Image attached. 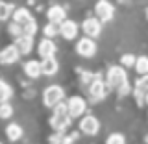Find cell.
Wrapping results in <instances>:
<instances>
[{"instance_id": "cell-8", "label": "cell", "mask_w": 148, "mask_h": 144, "mask_svg": "<svg viewBox=\"0 0 148 144\" xmlns=\"http://www.w3.org/2000/svg\"><path fill=\"white\" fill-rule=\"evenodd\" d=\"M80 131L83 135H96V133L100 131V122L96 117H92V115H87V117H83L80 120Z\"/></svg>"}, {"instance_id": "cell-6", "label": "cell", "mask_w": 148, "mask_h": 144, "mask_svg": "<svg viewBox=\"0 0 148 144\" xmlns=\"http://www.w3.org/2000/svg\"><path fill=\"white\" fill-rule=\"evenodd\" d=\"M67 109H69V115H71L72 118L83 117V113H85V109H87V102H85V98H82V96H71V98L67 100Z\"/></svg>"}, {"instance_id": "cell-2", "label": "cell", "mask_w": 148, "mask_h": 144, "mask_svg": "<svg viewBox=\"0 0 148 144\" xmlns=\"http://www.w3.org/2000/svg\"><path fill=\"white\" fill-rule=\"evenodd\" d=\"M52 117H50V126L54 128V131H59V133H65L69 129L72 122V117L69 115V109H67V102H59L58 105L52 109Z\"/></svg>"}, {"instance_id": "cell-28", "label": "cell", "mask_w": 148, "mask_h": 144, "mask_svg": "<svg viewBox=\"0 0 148 144\" xmlns=\"http://www.w3.org/2000/svg\"><path fill=\"white\" fill-rule=\"evenodd\" d=\"M135 55L133 54H124L122 57H120V63H122V67H126V68H130V67H133L135 65Z\"/></svg>"}, {"instance_id": "cell-25", "label": "cell", "mask_w": 148, "mask_h": 144, "mask_svg": "<svg viewBox=\"0 0 148 144\" xmlns=\"http://www.w3.org/2000/svg\"><path fill=\"white\" fill-rule=\"evenodd\" d=\"M98 76H100V74H95V72H82V78H80L82 87H83V89H87V87H89Z\"/></svg>"}, {"instance_id": "cell-14", "label": "cell", "mask_w": 148, "mask_h": 144, "mask_svg": "<svg viewBox=\"0 0 148 144\" xmlns=\"http://www.w3.org/2000/svg\"><path fill=\"white\" fill-rule=\"evenodd\" d=\"M37 52H39L41 57H50V55H56L58 46H56V43L52 41V37H43L39 46H37Z\"/></svg>"}, {"instance_id": "cell-12", "label": "cell", "mask_w": 148, "mask_h": 144, "mask_svg": "<svg viewBox=\"0 0 148 144\" xmlns=\"http://www.w3.org/2000/svg\"><path fill=\"white\" fill-rule=\"evenodd\" d=\"M133 94L139 104H145V96L148 94V74H141V78L133 85Z\"/></svg>"}, {"instance_id": "cell-3", "label": "cell", "mask_w": 148, "mask_h": 144, "mask_svg": "<svg viewBox=\"0 0 148 144\" xmlns=\"http://www.w3.org/2000/svg\"><path fill=\"white\" fill-rule=\"evenodd\" d=\"M87 94H89V100L92 102V104H96V102H100V100H104L106 96L109 94V91H111V85L108 83V80H104L102 76H98L95 81L91 83L89 87H87Z\"/></svg>"}, {"instance_id": "cell-24", "label": "cell", "mask_w": 148, "mask_h": 144, "mask_svg": "<svg viewBox=\"0 0 148 144\" xmlns=\"http://www.w3.org/2000/svg\"><path fill=\"white\" fill-rule=\"evenodd\" d=\"M13 117V105L9 102H2L0 104V118L2 120H8Z\"/></svg>"}, {"instance_id": "cell-5", "label": "cell", "mask_w": 148, "mask_h": 144, "mask_svg": "<svg viewBox=\"0 0 148 144\" xmlns=\"http://www.w3.org/2000/svg\"><path fill=\"white\" fill-rule=\"evenodd\" d=\"M76 54L82 55V57H92V55L96 54V43H95V39L89 37V35L82 37V39L76 43Z\"/></svg>"}, {"instance_id": "cell-15", "label": "cell", "mask_w": 148, "mask_h": 144, "mask_svg": "<svg viewBox=\"0 0 148 144\" xmlns=\"http://www.w3.org/2000/svg\"><path fill=\"white\" fill-rule=\"evenodd\" d=\"M41 68H43L45 76H56L58 70H59V63H58V59H56L54 55H50V57H43V61H41Z\"/></svg>"}, {"instance_id": "cell-11", "label": "cell", "mask_w": 148, "mask_h": 144, "mask_svg": "<svg viewBox=\"0 0 148 144\" xmlns=\"http://www.w3.org/2000/svg\"><path fill=\"white\" fill-rule=\"evenodd\" d=\"M78 30H80V26H78L74 20H69V18H65L61 24H59V35H61L63 39H67V41L76 39Z\"/></svg>"}, {"instance_id": "cell-21", "label": "cell", "mask_w": 148, "mask_h": 144, "mask_svg": "<svg viewBox=\"0 0 148 144\" xmlns=\"http://www.w3.org/2000/svg\"><path fill=\"white\" fill-rule=\"evenodd\" d=\"M135 70L137 74H148V57L146 55H139V57L135 59Z\"/></svg>"}, {"instance_id": "cell-27", "label": "cell", "mask_w": 148, "mask_h": 144, "mask_svg": "<svg viewBox=\"0 0 148 144\" xmlns=\"http://www.w3.org/2000/svg\"><path fill=\"white\" fill-rule=\"evenodd\" d=\"M8 31H9V35H11V37H18V35L24 33V31H22V24H18V22H15V20L8 26Z\"/></svg>"}, {"instance_id": "cell-4", "label": "cell", "mask_w": 148, "mask_h": 144, "mask_svg": "<svg viewBox=\"0 0 148 144\" xmlns=\"http://www.w3.org/2000/svg\"><path fill=\"white\" fill-rule=\"evenodd\" d=\"M63 98H65V91H63V87H59V85H50V87H46L45 92H43V104H45V107H48V109H54L59 102H63Z\"/></svg>"}, {"instance_id": "cell-9", "label": "cell", "mask_w": 148, "mask_h": 144, "mask_svg": "<svg viewBox=\"0 0 148 144\" xmlns=\"http://www.w3.org/2000/svg\"><path fill=\"white\" fill-rule=\"evenodd\" d=\"M82 30H83V33L85 35H89V37H98L102 33V20L98 17H89V18H85L83 20V24H82Z\"/></svg>"}, {"instance_id": "cell-1", "label": "cell", "mask_w": 148, "mask_h": 144, "mask_svg": "<svg viewBox=\"0 0 148 144\" xmlns=\"http://www.w3.org/2000/svg\"><path fill=\"white\" fill-rule=\"evenodd\" d=\"M106 80H108V83L111 85V89H117L119 96H126L133 91V87L130 85V81H128L126 67H119V65L109 67L108 74H106Z\"/></svg>"}, {"instance_id": "cell-13", "label": "cell", "mask_w": 148, "mask_h": 144, "mask_svg": "<svg viewBox=\"0 0 148 144\" xmlns=\"http://www.w3.org/2000/svg\"><path fill=\"white\" fill-rule=\"evenodd\" d=\"M15 46L18 48V52H21V55H28L32 54V50H34V37L32 35H18L15 37Z\"/></svg>"}, {"instance_id": "cell-17", "label": "cell", "mask_w": 148, "mask_h": 144, "mask_svg": "<svg viewBox=\"0 0 148 144\" xmlns=\"http://www.w3.org/2000/svg\"><path fill=\"white\" fill-rule=\"evenodd\" d=\"M46 17H48V20L50 22H58V24H61V22L67 18V13H65V9L61 6H50L48 8V11H46Z\"/></svg>"}, {"instance_id": "cell-22", "label": "cell", "mask_w": 148, "mask_h": 144, "mask_svg": "<svg viewBox=\"0 0 148 144\" xmlns=\"http://www.w3.org/2000/svg\"><path fill=\"white\" fill-rule=\"evenodd\" d=\"M11 15H13V6L0 0V22H2V20H8Z\"/></svg>"}, {"instance_id": "cell-19", "label": "cell", "mask_w": 148, "mask_h": 144, "mask_svg": "<svg viewBox=\"0 0 148 144\" xmlns=\"http://www.w3.org/2000/svg\"><path fill=\"white\" fill-rule=\"evenodd\" d=\"M6 135H8V139L11 142H15V141H18V139H22V128L18 126V124H8V128H6Z\"/></svg>"}, {"instance_id": "cell-16", "label": "cell", "mask_w": 148, "mask_h": 144, "mask_svg": "<svg viewBox=\"0 0 148 144\" xmlns=\"http://www.w3.org/2000/svg\"><path fill=\"white\" fill-rule=\"evenodd\" d=\"M24 72L28 78L32 80H37L39 76H43V68H41V61H35V59H30V61L24 63Z\"/></svg>"}, {"instance_id": "cell-32", "label": "cell", "mask_w": 148, "mask_h": 144, "mask_svg": "<svg viewBox=\"0 0 148 144\" xmlns=\"http://www.w3.org/2000/svg\"><path fill=\"white\" fill-rule=\"evenodd\" d=\"M146 20H148V8H146Z\"/></svg>"}, {"instance_id": "cell-7", "label": "cell", "mask_w": 148, "mask_h": 144, "mask_svg": "<svg viewBox=\"0 0 148 144\" xmlns=\"http://www.w3.org/2000/svg\"><path fill=\"white\" fill-rule=\"evenodd\" d=\"M95 13L102 22H109L115 17V6L109 0H98L96 6H95Z\"/></svg>"}, {"instance_id": "cell-30", "label": "cell", "mask_w": 148, "mask_h": 144, "mask_svg": "<svg viewBox=\"0 0 148 144\" xmlns=\"http://www.w3.org/2000/svg\"><path fill=\"white\" fill-rule=\"evenodd\" d=\"M48 141H50V142H65V137H63V133L56 131V135H52Z\"/></svg>"}, {"instance_id": "cell-10", "label": "cell", "mask_w": 148, "mask_h": 144, "mask_svg": "<svg viewBox=\"0 0 148 144\" xmlns=\"http://www.w3.org/2000/svg\"><path fill=\"white\" fill-rule=\"evenodd\" d=\"M18 57H21V52L15 46V43L0 50V65H13L18 61Z\"/></svg>"}, {"instance_id": "cell-23", "label": "cell", "mask_w": 148, "mask_h": 144, "mask_svg": "<svg viewBox=\"0 0 148 144\" xmlns=\"http://www.w3.org/2000/svg\"><path fill=\"white\" fill-rule=\"evenodd\" d=\"M43 33H45V37H52L54 39L56 35H59V24L58 22H50L48 20V24L43 28Z\"/></svg>"}, {"instance_id": "cell-31", "label": "cell", "mask_w": 148, "mask_h": 144, "mask_svg": "<svg viewBox=\"0 0 148 144\" xmlns=\"http://www.w3.org/2000/svg\"><path fill=\"white\" fill-rule=\"evenodd\" d=\"M145 104H146V105H148V94H146V96H145Z\"/></svg>"}, {"instance_id": "cell-26", "label": "cell", "mask_w": 148, "mask_h": 144, "mask_svg": "<svg viewBox=\"0 0 148 144\" xmlns=\"http://www.w3.org/2000/svg\"><path fill=\"white\" fill-rule=\"evenodd\" d=\"M37 30H39V28H37L35 18H32V20H28L26 24H22V31H24L26 35H32V37H34L37 33Z\"/></svg>"}, {"instance_id": "cell-29", "label": "cell", "mask_w": 148, "mask_h": 144, "mask_svg": "<svg viewBox=\"0 0 148 144\" xmlns=\"http://www.w3.org/2000/svg\"><path fill=\"white\" fill-rule=\"evenodd\" d=\"M122 142H126V139L120 135V133H113V135L108 137V144H122Z\"/></svg>"}, {"instance_id": "cell-18", "label": "cell", "mask_w": 148, "mask_h": 144, "mask_svg": "<svg viewBox=\"0 0 148 144\" xmlns=\"http://www.w3.org/2000/svg\"><path fill=\"white\" fill-rule=\"evenodd\" d=\"M13 20H15V22H18V24H26V22L28 20H32V18H34V17H32V13L30 11H28V9L26 8H17V9H13Z\"/></svg>"}, {"instance_id": "cell-33", "label": "cell", "mask_w": 148, "mask_h": 144, "mask_svg": "<svg viewBox=\"0 0 148 144\" xmlns=\"http://www.w3.org/2000/svg\"><path fill=\"white\" fill-rule=\"evenodd\" d=\"M145 142H148V135H146V139H145Z\"/></svg>"}, {"instance_id": "cell-20", "label": "cell", "mask_w": 148, "mask_h": 144, "mask_svg": "<svg viewBox=\"0 0 148 144\" xmlns=\"http://www.w3.org/2000/svg\"><path fill=\"white\" fill-rule=\"evenodd\" d=\"M13 96V89L9 83H6L4 80H0V104L2 102H9Z\"/></svg>"}]
</instances>
